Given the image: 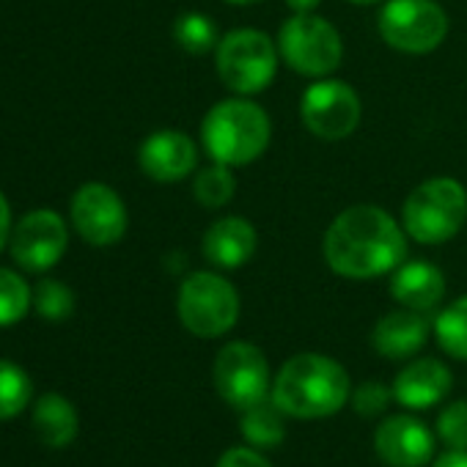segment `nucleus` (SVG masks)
<instances>
[{"mask_svg": "<svg viewBox=\"0 0 467 467\" xmlns=\"http://www.w3.org/2000/svg\"><path fill=\"white\" fill-rule=\"evenodd\" d=\"M322 254L336 275L368 281L393 273L404 262L407 237L390 212L374 203H358L327 225Z\"/></svg>", "mask_w": 467, "mask_h": 467, "instance_id": "f257e3e1", "label": "nucleus"}, {"mask_svg": "<svg viewBox=\"0 0 467 467\" xmlns=\"http://www.w3.org/2000/svg\"><path fill=\"white\" fill-rule=\"evenodd\" d=\"M270 399L286 418L319 420L341 412L352 399L347 368L319 352H300L289 358L273 379Z\"/></svg>", "mask_w": 467, "mask_h": 467, "instance_id": "f03ea898", "label": "nucleus"}, {"mask_svg": "<svg viewBox=\"0 0 467 467\" xmlns=\"http://www.w3.org/2000/svg\"><path fill=\"white\" fill-rule=\"evenodd\" d=\"M273 138L270 116L248 97H231L209 108L201 121V143L214 162L240 168L256 162Z\"/></svg>", "mask_w": 467, "mask_h": 467, "instance_id": "7ed1b4c3", "label": "nucleus"}, {"mask_svg": "<svg viewBox=\"0 0 467 467\" xmlns=\"http://www.w3.org/2000/svg\"><path fill=\"white\" fill-rule=\"evenodd\" d=\"M467 220V190L451 176L420 182L404 201V231L420 245H442L453 240Z\"/></svg>", "mask_w": 467, "mask_h": 467, "instance_id": "20e7f679", "label": "nucleus"}, {"mask_svg": "<svg viewBox=\"0 0 467 467\" xmlns=\"http://www.w3.org/2000/svg\"><path fill=\"white\" fill-rule=\"evenodd\" d=\"M278 45L254 28H240L225 34L214 47L217 78L237 97H254L265 91L278 72Z\"/></svg>", "mask_w": 467, "mask_h": 467, "instance_id": "39448f33", "label": "nucleus"}, {"mask_svg": "<svg viewBox=\"0 0 467 467\" xmlns=\"http://www.w3.org/2000/svg\"><path fill=\"white\" fill-rule=\"evenodd\" d=\"M176 314L195 338H220L240 319V295L220 273H192L179 286Z\"/></svg>", "mask_w": 467, "mask_h": 467, "instance_id": "423d86ee", "label": "nucleus"}, {"mask_svg": "<svg viewBox=\"0 0 467 467\" xmlns=\"http://www.w3.org/2000/svg\"><path fill=\"white\" fill-rule=\"evenodd\" d=\"M281 58L306 78H327L341 67L344 42L333 23L314 12H295L278 34Z\"/></svg>", "mask_w": 467, "mask_h": 467, "instance_id": "0eeeda50", "label": "nucleus"}, {"mask_svg": "<svg viewBox=\"0 0 467 467\" xmlns=\"http://www.w3.org/2000/svg\"><path fill=\"white\" fill-rule=\"evenodd\" d=\"M212 379L217 396L234 410H251L270 399L273 374L267 355L251 341L225 344L212 366Z\"/></svg>", "mask_w": 467, "mask_h": 467, "instance_id": "6e6552de", "label": "nucleus"}, {"mask_svg": "<svg viewBox=\"0 0 467 467\" xmlns=\"http://www.w3.org/2000/svg\"><path fill=\"white\" fill-rule=\"evenodd\" d=\"M377 28L388 47L407 56H426L445 42L448 15L437 0H388Z\"/></svg>", "mask_w": 467, "mask_h": 467, "instance_id": "1a4fd4ad", "label": "nucleus"}, {"mask_svg": "<svg viewBox=\"0 0 467 467\" xmlns=\"http://www.w3.org/2000/svg\"><path fill=\"white\" fill-rule=\"evenodd\" d=\"M360 113L363 105L358 91L336 78H319L300 99V119L319 140L349 138L360 124Z\"/></svg>", "mask_w": 467, "mask_h": 467, "instance_id": "9d476101", "label": "nucleus"}, {"mask_svg": "<svg viewBox=\"0 0 467 467\" xmlns=\"http://www.w3.org/2000/svg\"><path fill=\"white\" fill-rule=\"evenodd\" d=\"M12 256L28 273H45L61 262L69 245V231L61 214L50 209L28 212L12 231Z\"/></svg>", "mask_w": 467, "mask_h": 467, "instance_id": "9b49d317", "label": "nucleus"}, {"mask_svg": "<svg viewBox=\"0 0 467 467\" xmlns=\"http://www.w3.org/2000/svg\"><path fill=\"white\" fill-rule=\"evenodd\" d=\"M72 223L88 245L108 248L127 234V206L113 187L88 182L72 198Z\"/></svg>", "mask_w": 467, "mask_h": 467, "instance_id": "f8f14e48", "label": "nucleus"}, {"mask_svg": "<svg viewBox=\"0 0 467 467\" xmlns=\"http://www.w3.org/2000/svg\"><path fill=\"white\" fill-rule=\"evenodd\" d=\"M374 451L388 467H423L434 462L437 434L410 412L388 415L374 431Z\"/></svg>", "mask_w": 467, "mask_h": 467, "instance_id": "ddd939ff", "label": "nucleus"}, {"mask_svg": "<svg viewBox=\"0 0 467 467\" xmlns=\"http://www.w3.org/2000/svg\"><path fill=\"white\" fill-rule=\"evenodd\" d=\"M138 162L143 173L160 184H173L187 179L198 165V146L182 130H160L151 132L138 151Z\"/></svg>", "mask_w": 467, "mask_h": 467, "instance_id": "4468645a", "label": "nucleus"}, {"mask_svg": "<svg viewBox=\"0 0 467 467\" xmlns=\"http://www.w3.org/2000/svg\"><path fill=\"white\" fill-rule=\"evenodd\" d=\"M259 234L251 220L228 214L214 220L203 234V256L217 270H240L256 254Z\"/></svg>", "mask_w": 467, "mask_h": 467, "instance_id": "2eb2a0df", "label": "nucleus"}, {"mask_svg": "<svg viewBox=\"0 0 467 467\" xmlns=\"http://www.w3.org/2000/svg\"><path fill=\"white\" fill-rule=\"evenodd\" d=\"M453 385V374L434 358H418L407 363L393 379V401L407 410H429L440 404Z\"/></svg>", "mask_w": 467, "mask_h": 467, "instance_id": "dca6fc26", "label": "nucleus"}, {"mask_svg": "<svg viewBox=\"0 0 467 467\" xmlns=\"http://www.w3.org/2000/svg\"><path fill=\"white\" fill-rule=\"evenodd\" d=\"M431 333V322L412 308L385 314L371 330V347L388 360H404L418 355Z\"/></svg>", "mask_w": 467, "mask_h": 467, "instance_id": "f3484780", "label": "nucleus"}, {"mask_svg": "<svg viewBox=\"0 0 467 467\" xmlns=\"http://www.w3.org/2000/svg\"><path fill=\"white\" fill-rule=\"evenodd\" d=\"M442 295H445V275L431 262H423V259L401 262L390 273V297L401 308L426 314L440 306Z\"/></svg>", "mask_w": 467, "mask_h": 467, "instance_id": "a211bd4d", "label": "nucleus"}, {"mask_svg": "<svg viewBox=\"0 0 467 467\" xmlns=\"http://www.w3.org/2000/svg\"><path fill=\"white\" fill-rule=\"evenodd\" d=\"M78 410L58 393H45L34 407V429L50 448H64L78 437Z\"/></svg>", "mask_w": 467, "mask_h": 467, "instance_id": "6ab92c4d", "label": "nucleus"}, {"mask_svg": "<svg viewBox=\"0 0 467 467\" xmlns=\"http://www.w3.org/2000/svg\"><path fill=\"white\" fill-rule=\"evenodd\" d=\"M240 431H243L245 442L259 451L275 448L286 437V415L273 399H267V401L240 412Z\"/></svg>", "mask_w": 467, "mask_h": 467, "instance_id": "aec40b11", "label": "nucleus"}, {"mask_svg": "<svg viewBox=\"0 0 467 467\" xmlns=\"http://www.w3.org/2000/svg\"><path fill=\"white\" fill-rule=\"evenodd\" d=\"M431 333L445 355H451L453 360H467V295L453 300L434 317Z\"/></svg>", "mask_w": 467, "mask_h": 467, "instance_id": "412c9836", "label": "nucleus"}, {"mask_svg": "<svg viewBox=\"0 0 467 467\" xmlns=\"http://www.w3.org/2000/svg\"><path fill=\"white\" fill-rule=\"evenodd\" d=\"M234 192H237V179H234L231 168L223 162H212L201 168L192 179V195L206 209H220L231 203Z\"/></svg>", "mask_w": 467, "mask_h": 467, "instance_id": "4be33fe9", "label": "nucleus"}, {"mask_svg": "<svg viewBox=\"0 0 467 467\" xmlns=\"http://www.w3.org/2000/svg\"><path fill=\"white\" fill-rule=\"evenodd\" d=\"M34 396L31 377L9 360H0V420L20 415Z\"/></svg>", "mask_w": 467, "mask_h": 467, "instance_id": "5701e85b", "label": "nucleus"}, {"mask_svg": "<svg viewBox=\"0 0 467 467\" xmlns=\"http://www.w3.org/2000/svg\"><path fill=\"white\" fill-rule=\"evenodd\" d=\"M173 39L176 45L190 53V56H203L209 50L217 47L220 36H217V28L214 23L206 17V15H198V12H187L176 20L173 26Z\"/></svg>", "mask_w": 467, "mask_h": 467, "instance_id": "b1692460", "label": "nucleus"}, {"mask_svg": "<svg viewBox=\"0 0 467 467\" xmlns=\"http://www.w3.org/2000/svg\"><path fill=\"white\" fill-rule=\"evenodd\" d=\"M31 303L34 295L28 284L17 273L0 267V327L20 322L31 311Z\"/></svg>", "mask_w": 467, "mask_h": 467, "instance_id": "393cba45", "label": "nucleus"}, {"mask_svg": "<svg viewBox=\"0 0 467 467\" xmlns=\"http://www.w3.org/2000/svg\"><path fill=\"white\" fill-rule=\"evenodd\" d=\"M34 303H36L39 317H45L50 322H64L75 311V295H72V289L67 284H61V281H53V278H47V281H42L36 286Z\"/></svg>", "mask_w": 467, "mask_h": 467, "instance_id": "a878e982", "label": "nucleus"}, {"mask_svg": "<svg viewBox=\"0 0 467 467\" xmlns=\"http://www.w3.org/2000/svg\"><path fill=\"white\" fill-rule=\"evenodd\" d=\"M434 434L445 448L467 451V401H451L448 407H442Z\"/></svg>", "mask_w": 467, "mask_h": 467, "instance_id": "bb28decb", "label": "nucleus"}, {"mask_svg": "<svg viewBox=\"0 0 467 467\" xmlns=\"http://www.w3.org/2000/svg\"><path fill=\"white\" fill-rule=\"evenodd\" d=\"M390 401H393V388H388L385 382H377V379H368V382H360L358 388H352V399H349L355 412L363 418L385 415Z\"/></svg>", "mask_w": 467, "mask_h": 467, "instance_id": "cd10ccee", "label": "nucleus"}, {"mask_svg": "<svg viewBox=\"0 0 467 467\" xmlns=\"http://www.w3.org/2000/svg\"><path fill=\"white\" fill-rule=\"evenodd\" d=\"M214 467H273V462L254 445H237L228 448Z\"/></svg>", "mask_w": 467, "mask_h": 467, "instance_id": "c85d7f7f", "label": "nucleus"}, {"mask_svg": "<svg viewBox=\"0 0 467 467\" xmlns=\"http://www.w3.org/2000/svg\"><path fill=\"white\" fill-rule=\"evenodd\" d=\"M12 240V209L6 195L0 192V251H4Z\"/></svg>", "mask_w": 467, "mask_h": 467, "instance_id": "c756f323", "label": "nucleus"}, {"mask_svg": "<svg viewBox=\"0 0 467 467\" xmlns=\"http://www.w3.org/2000/svg\"><path fill=\"white\" fill-rule=\"evenodd\" d=\"M431 467H467V451H453V448H445V453L434 456Z\"/></svg>", "mask_w": 467, "mask_h": 467, "instance_id": "7c9ffc66", "label": "nucleus"}, {"mask_svg": "<svg viewBox=\"0 0 467 467\" xmlns=\"http://www.w3.org/2000/svg\"><path fill=\"white\" fill-rule=\"evenodd\" d=\"M284 4L292 9V12H314L322 0H284Z\"/></svg>", "mask_w": 467, "mask_h": 467, "instance_id": "2f4dec72", "label": "nucleus"}, {"mask_svg": "<svg viewBox=\"0 0 467 467\" xmlns=\"http://www.w3.org/2000/svg\"><path fill=\"white\" fill-rule=\"evenodd\" d=\"M231 6H254V4H259V0H228Z\"/></svg>", "mask_w": 467, "mask_h": 467, "instance_id": "473e14b6", "label": "nucleus"}, {"mask_svg": "<svg viewBox=\"0 0 467 467\" xmlns=\"http://www.w3.org/2000/svg\"><path fill=\"white\" fill-rule=\"evenodd\" d=\"M349 4H358V6H368V4H377V0H349Z\"/></svg>", "mask_w": 467, "mask_h": 467, "instance_id": "72a5a7b5", "label": "nucleus"}]
</instances>
